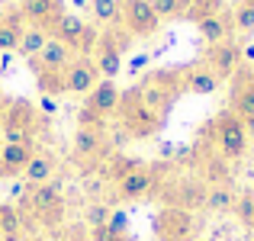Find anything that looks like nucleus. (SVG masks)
<instances>
[{"label": "nucleus", "mask_w": 254, "mask_h": 241, "mask_svg": "<svg viewBox=\"0 0 254 241\" xmlns=\"http://www.w3.org/2000/svg\"><path fill=\"white\" fill-rule=\"evenodd\" d=\"M45 129V116L26 100H13L3 110V142L6 145H26L36 142V135Z\"/></svg>", "instance_id": "nucleus-1"}, {"label": "nucleus", "mask_w": 254, "mask_h": 241, "mask_svg": "<svg viewBox=\"0 0 254 241\" xmlns=\"http://www.w3.org/2000/svg\"><path fill=\"white\" fill-rule=\"evenodd\" d=\"M248 138L251 135L245 132L242 119H238L232 110H222L216 119H212V142H216L219 158H225V161L245 158V151H248Z\"/></svg>", "instance_id": "nucleus-2"}, {"label": "nucleus", "mask_w": 254, "mask_h": 241, "mask_svg": "<svg viewBox=\"0 0 254 241\" xmlns=\"http://www.w3.org/2000/svg\"><path fill=\"white\" fill-rule=\"evenodd\" d=\"M26 206H29L32 219L39 225H45V229H58L64 222V193L55 180L32 186L29 196H26Z\"/></svg>", "instance_id": "nucleus-3"}, {"label": "nucleus", "mask_w": 254, "mask_h": 241, "mask_svg": "<svg viewBox=\"0 0 254 241\" xmlns=\"http://www.w3.org/2000/svg\"><path fill=\"white\" fill-rule=\"evenodd\" d=\"M116 113L123 116V125H126V132H129L132 138H148V135H155V132L161 129V122H164L161 116H155V113H151L148 106L138 100L135 90L123 93V100H119V110H116Z\"/></svg>", "instance_id": "nucleus-4"}, {"label": "nucleus", "mask_w": 254, "mask_h": 241, "mask_svg": "<svg viewBox=\"0 0 254 241\" xmlns=\"http://www.w3.org/2000/svg\"><path fill=\"white\" fill-rule=\"evenodd\" d=\"M126 39H132L129 32L126 36H119L116 29H106V32H100V39H97V45H93V52H90V58H93V64H97V71H100V80H113L123 71V52H126Z\"/></svg>", "instance_id": "nucleus-5"}, {"label": "nucleus", "mask_w": 254, "mask_h": 241, "mask_svg": "<svg viewBox=\"0 0 254 241\" xmlns=\"http://www.w3.org/2000/svg\"><path fill=\"white\" fill-rule=\"evenodd\" d=\"M52 36L62 39V42L68 45L74 55H90L93 45H97V39H100V32L93 29L87 19L74 16V13H64V16L52 26Z\"/></svg>", "instance_id": "nucleus-6"}, {"label": "nucleus", "mask_w": 254, "mask_h": 241, "mask_svg": "<svg viewBox=\"0 0 254 241\" xmlns=\"http://www.w3.org/2000/svg\"><path fill=\"white\" fill-rule=\"evenodd\" d=\"M155 238L158 241H193L196 238V216L180 206H164L155 216Z\"/></svg>", "instance_id": "nucleus-7"}, {"label": "nucleus", "mask_w": 254, "mask_h": 241, "mask_svg": "<svg viewBox=\"0 0 254 241\" xmlns=\"http://www.w3.org/2000/svg\"><path fill=\"white\" fill-rule=\"evenodd\" d=\"M123 29L135 39H148L161 29V19L148 0H123Z\"/></svg>", "instance_id": "nucleus-8"}, {"label": "nucleus", "mask_w": 254, "mask_h": 241, "mask_svg": "<svg viewBox=\"0 0 254 241\" xmlns=\"http://www.w3.org/2000/svg\"><path fill=\"white\" fill-rule=\"evenodd\" d=\"M203 64L212 71L219 80H232L242 71V45L238 42H219V45H209L203 55Z\"/></svg>", "instance_id": "nucleus-9"}, {"label": "nucleus", "mask_w": 254, "mask_h": 241, "mask_svg": "<svg viewBox=\"0 0 254 241\" xmlns=\"http://www.w3.org/2000/svg\"><path fill=\"white\" fill-rule=\"evenodd\" d=\"M158 190V171L148 164L135 167V171H129L126 177L116 180V196L126 199V203H135V199H145L151 196V193Z\"/></svg>", "instance_id": "nucleus-10"}, {"label": "nucleus", "mask_w": 254, "mask_h": 241, "mask_svg": "<svg viewBox=\"0 0 254 241\" xmlns=\"http://www.w3.org/2000/svg\"><path fill=\"white\" fill-rule=\"evenodd\" d=\"M16 13L26 26H42L52 32V26L64 16V0H19Z\"/></svg>", "instance_id": "nucleus-11"}, {"label": "nucleus", "mask_w": 254, "mask_h": 241, "mask_svg": "<svg viewBox=\"0 0 254 241\" xmlns=\"http://www.w3.org/2000/svg\"><path fill=\"white\" fill-rule=\"evenodd\" d=\"M100 84V71L90 55H77L64 68V93H90Z\"/></svg>", "instance_id": "nucleus-12"}, {"label": "nucleus", "mask_w": 254, "mask_h": 241, "mask_svg": "<svg viewBox=\"0 0 254 241\" xmlns=\"http://www.w3.org/2000/svg\"><path fill=\"white\" fill-rule=\"evenodd\" d=\"M74 58H77V55L62 42V39L52 36L49 42H45V49L39 52L36 58H29V68L36 71V74H39V71H64L71 61H74Z\"/></svg>", "instance_id": "nucleus-13"}, {"label": "nucleus", "mask_w": 254, "mask_h": 241, "mask_svg": "<svg viewBox=\"0 0 254 241\" xmlns=\"http://www.w3.org/2000/svg\"><path fill=\"white\" fill-rule=\"evenodd\" d=\"M206 193H209V183L203 180H180L168 190V206H180V209H203L206 206Z\"/></svg>", "instance_id": "nucleus-14"}, {"label": "nucleus", "mask_w": 254, "mask_h": 241, "mask_svg": "<svg viewBox=\"0 0 254 241\" xmlns=\"http://www.w3.org/2000/svg\"><path fill=\"white\" fill-rule=\"evenodd\" d=\"M196 32L203 36V42L219 45V42H229L235 26H232V13L219 10V13H206V16L196 19Z\"/></svg>", "instance_id": "nucleus-15"}, {"label": "nucleus", "mask_w": 254, "mask_h": 241, "mask_svg": "<svg viewBox=\"0 0 254 241\" xmlns=\"http://www.w3.org/2000/svg\"><path fill=\"white\" fill-rule=\"evenodd\" d=\"M36 142H26V145H0V177H19L26 171V164L36 155Z\"/></svg>", "instance_id": "nucleus-16"}, {"label": "nucleus", "mask_w": 254, "mask_h": 241, "mask_svg": "<svg viewBox=\"0 0 254 241\" xmlns=\"http://www.w3.org/2000/svg\"><path fill=\"white\" fill-rule=\"evenodd\" d=\"M119 100H123V90L116 87V80H100L90 93H87V110H93L97 116H113L119 110Z\"/></svg>", "instance_id": "nucleus-17"}, {"label": "nucleus", "mask_w": 254, "mask_h": 241, "mask_svg": "<svg viewBox=\"0 0 254 241\" xmlns=\"http://www.w3.org/2000/svg\"><path fill=\"white\" fill-rule=\"evenodd\" d=\"M232 113L238 119L251 116L254 113V71H238L235 84H232Z\"/></svg>", "instance_id": "nucleus-18"}, {"label": "nucleus", "mask_w": 254, "mask_h": 241, "mask_svg": "<svg viewBox=\"0 0 254 241\" xmlns=\"http://www.w3.org/2000/svg\"><path fill=\"white\" fill-rule=\"evenodd\" d=\"M219 80L216 74H212L209 68H206L203 61L199 64H190V68L184 71V90L187 93H196V97H209V93H216L219 90Z\"/></svg>", "instance_id": "nucleus-19"}, {"label": "nucleus", "mask_w": 254, "mask_h": 241, "mask_svg": "<svg viewBox=\"0 0 254 241\" xmlns=\"http://www.w3.org/2000/svg\"><path fill=\"white\" fill-rule=\"evenodd\" d=\"M55 167H58V161L52 158L49 151H36V155H32V161L26 164L23 177H26V183H29V186L49 183V180H52V174H55Z\"/></svg>", "instance_id": "nucleus-20"}, {"label": "nucleus", "mask_w": 254, "mask_h": 241, "mask_svg": "<svg viewBox=\"0 0 254 241\" xmlns=\"http://www.w3.org/2000/svg\"><path fill=\"white\" fill-rule=\"evenodd\" d=\"M52 39V32L49 29H42V26H23V36H19V45H16V52L29 61V58H36L39 52L45 49V42Z\"/></svg>", "instance_id": "nucleus-21"}, {"label": "nucleus", "mask_w": 254, "mask_h": 241, "mask_svg": "<svg viewBox=\"0 0 254 241\" xmlns=\"http://www.w3.org/2000/svg\"><path fill=\"white\" fill-rule=\"evenodd\" d=\"M90 16L106 29L123 26V0H90Z\"/></svg>", "instance_id": "nucleus-22"}, {"label": "nucleus", "mask_w": 254, "mask_h": 241, "mask_svg": "<svg viewBox=\"0 0 254 241\" xmlns=\"http://www.w3.org/2000/svg\"><path fill=\"white\" fill-rule=\"evenodd\" d=\"M106 138H103V129H77L74 135V151L81 158H97L103 151Z\"/></svg>", "instance_id": "nucleus-23"}, {"label": "nucleus", "mask_w": 254, "mask_h": 241, "mask_svg": "<svg viewBox=\"0 0 254 241\" xmlns=\"http://www.w3.org/2000/svg\"><path fill=\"white\" fill-rule=\"evenodd\" d=\"M19 36H23V19H19V13L0 16V52H16Z\"/></svg>", "instance_id": "nucleus-24"}, {"label": "nucleus", "mask_w": 254, "mask_h": 241, "mask_svg": "<svg viewBox=\"0 0 254 241\" xmlns=\"http://www.w3.org/2000/svg\"><path fill=\"white\" fill-rule=\"evenodd\" d=\"M235 196L238 193L232 190V186H209V193H206V206L203 209L209 212H232V206H235Z\"/></svg>", "instance_id": "nucleus-25"}, {"label": "nucleus", "mask_w": 254, "mask_h": 241, "mask_svg": "<svg viewBox=\"0 0 254 241\" xmlns=\"http://www.w3.org/2000/svg\"><path fill=\"white\" fill-rule=\"evenodd\" d=\"M151 10L158 13V19H184L190 16V0H148Z\"/></svg>", "instance_id": "nucleus-26"}, {"label": "nucleus", "mask_w": 254, "mask_h": 241, "mask_svg": "<svg viewBox=\"0 0 254 241\" xmlns=\"http://www.w3.org/2000/svg\"><path fill=\"white\" fill-rule=\"evenodd\" d=\"M232 212L238 216V222L245 225L248 232H254V190H245L235 196V206H232Z\"/></svg>", "instance_id": "nucleus-27"}, {"label": "nucleus", "mask_w": 254, "mask_h": 241, "mask_svg": "<svg viewBox=\"0 0 254 241\" xmlns=\"http://www.w3.org/2000/svg\"><path fill=\"white\" fill-rule=\"evenodd\" d=\"M36 80H39V90H42L45 97L64 93V71H39Z\"/></svg>", "instance_id": "nucleus-28"}, {"label": "nucleus", "mask_w": 254, "mask_h": 241, "mask_svg": "<svg viewBox=\"0 0 254 241\" xmlns=\"http://www.w3.org/2000/svg\"><path fill=\"white\" fill-rule=\"evenodd\" d=\"M232 26L235 32H254V3H238L232 10Z\"/></svg>", "instance_id": "nucleus-29"}, {"label": "nucleus", "mask_w": 254, "mask_h": 241, "mask_svg": "<svg viewBox=\"0 0 254 241\" xmlns=\"http://www.w3.org/2000/svg\"><path fill=\"white\" fill-rule=\"evenodd\" d=\"M110 216H113V209L106 203H93L90 209H87V225H90V229H100V225L110 222Z\"/></svg>", "instance_id": "nucleus-30"}, {"label": "nucleus", "mask_w": 254, "mask_h": 241, "mask_svg": "<svg viewBox=\"0 0 254 241\" xmlns=\"http://www.w3.org/2000/svg\"><path fill=\"white\" fill-rule=\"evenodd\" d=\"M87 235H90V241H126V235L113 232L110 225H100V229H90Z\"/></svg>", "instance_id": "nucleus-31"}, {"label": "nucleus", "mask_w": 254, "mask_h": 241, "mask_svg": "<svg viewBox=\"0 0 254 241\" xmlns=\"http://www.w3.org/2000/svg\"><path fill=\"white\" fill-rule=\"evenodd\" d=\"M110 225L113 232H119V235H126V212H119V209H113V216H110Z\"/></svg>", "instance_id": "nucleus-32"}, {"label": "nucleus", "mask_w": 254, "mask_h": 241, "mask_svg": "<svg viewBox=\"0 0 254 241\" xmlns=\"http://www.w3.org/2000/svg\"><path fill=\"white\" fill-rule=\"evenodd\" d=\"M55 110H58L55 97H45V93H42V100H39V113H42V116H52Z\"/></svg>", "instance_id": "nucleus-33"}, {"label": "nucleus", "mask_w": 254, "mask_h": 241, "mask_svg": "<svg viewBox=\"0 0 254 241\" xmlns=\"http://www.w3.org/2000/svg\"><path fill=\"white\" fill-rule=\"evenodd\" d=\"M242 61H251V64H254V42L242 49Z\"/></svg>", "instance_id": "nucleus-34"}, {"label": "nucleus", "mask_w": 254, "mask_h": 241, "mask_svg": "<svg viewBox=\"0 0 254 241\" xmlns=\"http://www.w3.org/2000/svg\"><path fill=\"white\" fill-rule=\"evenodd\" d=\"M68 241H90V235H87V232H81V229H74L68 235Z\"/></svg>", "instance_id": "nucleus-35"}, {"label": "nucleus", "mask_w": 254, "mask_h": 241, "mask_svg": "<svg viewBox=\"0 0 254 241\" xmlns=\"http://www.w3.org/2000/svg\"><path fill=\"white\" fill-rule=\"evenodd\" d=\"M242 125H245V132H248V135H254V113H251V116H245V119H242Z\"/></svg>", "instance_id": "nucleus-36"}, {"label": "nucleus", "mask_w": 254, "mask_h": 241, "mask_svg": "<svg viewBox=\"0 0 254 241\" xmlns=\"http://www.w3.org/2000/svg\"><path fill=\"white\" fill-rule=\"evenodd\" d=\"M32 241H68V238H62V235H58V232H49V235H45V238H32Z\"/></svg>", "instance_id": "nucleus-37"}, {"label": "nucleus", "mask_w": 254, "mask_h": 241, "mask_svg": "<svg viewBox=\"0 0 254 241\" xmlns=\"http://www.w3.org/2000/svg\"><path fill=\"white\" fill-rule=\"evenodd\" d=\"M142 64H148V55H138L135 61H132V71H138V68H142Z\"/></svg>", "instance_id": "nucleus-38"}, {"label": "nucleus", "mask_w": 254, "mask_h": 241, "mask_svg": "<svg viewBox=\"0 0 254 241\" xmlns=\"http://www.w3.org/2000/svg\"><path fill=\"white\" fill-rule=\"evenodd\" d=\"M74 3H77V6H90V0H74Z\"/></svg>", "instance_id": "nucleus-39"}, {"label": "nucleus", "mask_w": 254, "mask_h": 241, "mask_svg": "<svg viewBox=\"0 0 254 241\" xmlns=\"http://www.w3.org/2000/svg\"><path fill=\"white\" fill-rule=\"evenodd\" d=\"M238 3H254V0H238Z\"/></svg>", "instance_id": "nucleus-40"}, {"label": "nucleus", "mask_w": 254, "mask_h": 241, "mask_svg": "<svg viewBox=\"0 0 254 241\" xmlns=\"http://www.w3.org/2000/svg\"><path fill=\"white\" fill-rule=\"evenodd\" d=\"M0 145H3V138H0Z\"/></svg>", "instance_id": "nucleus-41"}, {"label": "nucleus", "mask_w": 254, "mask_h": 241, "mask_svg": "<svg viewBox=\"0 0 254 241\" xmlns=\"http://www.w3.org/2000/svg\"><path fill=\"white\" fill-rule=\"evenodd\" d=\"M193 241H199V238H193Z\"/></svg>", "instance_id": "nucleus-42"}]
</instances>
